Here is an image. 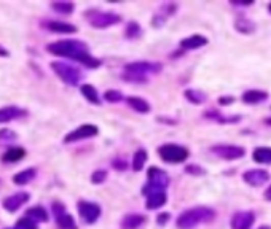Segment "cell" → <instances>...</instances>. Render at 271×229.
Returning <instances> with one entry per match:
<instances>
[{"instance_id": "1", "label": "cell", "mask_w": 271, "mask_h": 229, "mask_svg": "<svg viewBox=\"0 0 271 229\" xmlns=\"http://www.w3.org/2000/svg\"><path fill=\"white\" fill-rule=\"evenodd\" d=\"M51 54L54 56H61V57H69L78 61L81 64H85L89 69H96L101 66V61L96 57H93L88 51V46L85 43H81L78 40H61V42H54L46 46Z\"/></svg>"}, {"instance_id": "2", "label": "cell", "mask_w": 271, "mask_h": 229, "mask_svg": "<svg viewBox=\"0 0 271 229\" xmlns=\"http://www.w3.org/2000/svg\"><path fill=\"white\" fill-rule=\"evenodd\" d=\"M216 216V212L209 207H195L184 212L177 218V227L179 229H193L199 223L212 221Z\"/></svg>"}, {"instance_id": "3", "label": "cell", "mask_w": 271, "mask_h": 229, "mask_svg": "<svg viewBox=\"0 0 271 229\" xmlns=\"http://www.w3.org/2000/svg\"><path fill=\"white\" fill-rule=\"evenodd\" d=\"M147 177H148V182L142 189V194H145V196L152 194V192H155V191H164L166 186L169 185L168 174L164 171H161V169H158V167L148 169Z\"/></svg>"}, {"instance_id": "4", "label": "cell", "mask_w": 271, "mask_h": 229, "mask_svg": "<svg viewBox=\"0 0 271 229\" xmlns=\"http://www.w3.org/2000/svg\"><path fill=\"white\" fill-rule=\"evenodd\" d=\"M51 69L57 77H59L64 83L70 84V86H75V84H78L81 80V72L70 64L56 61V62H51Z\"/></svg>"}, {"instance_id": "5", "label": "cell", "mask_w": 271, "mask_h": 229, "mask_svg": "<svg viewBox=\"0 0 271 229\" xmlns=\"http://www.w3.org/2000/svg\"><path fill=\"white\" fill-rule=\"evenodd\" d=\"M86 18H88L91 26L96 29L109 27V26H113V24L122 21V18L118 15L110 13V11H88Z\"/></svg>"}, {"instance_id": "6", "label": "cell", "mask_w": 271, "mask_h": 229, "mask_svg": "<svg viewBox=\"0 0 271 229\" xmlns=\"http://www.w3.org/2000/svg\"><path fill=\"white\" fill-rule=\"evenodd\" d=\"M158 153L160 158L166 162H182L188 158V150L180 145H174V143H166V145L160 147Z\"/></svg>"}, {"instance_id": "7", "label": "cell", "mask_w": 271, "mask_h": 229, "mask_svg": "<svg viewBox=\"0 0 271 229\" xmlns=\"http://www.w3.org/2000/svg\"><path fill=\"white\" fill-rule=\"evenodd\" d=\"M94 136H98V127L94 124H83V126L77 127L75 130H72L70 134H67L64 137V143H74V142L85 140V139H89Z\"/></svg>"}, {"instance_id": "8", "label": "cell", "mask_w": 271, "mask_h": 229, "mask_svg": "<svg viewBox=\"0 0 271 229\" xmlns=\"http://www.w3.org/2000/svg\"><path fill=\"white\" fill-rule=\"evenodd\" d=\"M78 213H80L81 218H83L85 223L91 224L101 216V207L94 202L81 201V202H78Z\"/></svg>"}, {"instance_id": "9", "label": "cell", "mask_w": 271, "mask_h": 229, "mask_svg": "<svg viewBox=\"0 0 271 229\" xmlns=\"http://www.w3.org/2000/svg\"><path fill=\"white\" fill-rule=\"evenodd\" d=\"M214 151L219 158H223V159H228V161H234V159H239L246 154L244 148L241 147H234V145H214L210 148Z\"/></svg>"}, {"instance_id": "10", "label": "cell", "mask_w": 271, "mask_h": 229, "mask_svg": "<svg viewBox=\"0 0 271 229\" xmlns=\"http://www.w3.org/2000/svg\"><path fill=\"white\" fill-rule=\"evenodd\" d=\"M53 212L56 216V223L59 224L61 229H77L75 220L69 213H66V209L63 204H59V202L53 204Z\"/></svg>"}, {"instance_id": "11", "label": "cell", "mask_w": 271, "mask_h": 229, "mask_svg": "<svg viewBox=\"0 0 271 229\" xmlns=\"http://www.w3.org/2000/svg\"><path fill=\"white\" fill-rule=\"evenodd\" d=\"M160 70H161V66L153 64V62H133L125 67V72H131V74H137L142 77H145L147 74H157Z\"/></svg>"}, {"instance_id": "12", "label": "cell", "mask_w": 271, "mask_h": 229, "mask_svg": "<svg viewBox=\"0 0 271 229\" xmlns=\"http://www.w3.org/2000/svg\"><path fill=\"white\" fill-rule=\"evenodd\" d=\"M243 178H244V182L249 183L251 186H262L269 180V175L266 171H262V169H252V171H247L243 175Z\"/></svg>"}, {"instance_id": "13", "label": "cell", "mask_w": 271, "mask_h": 229, "mask_svg": "<svg viewBox=\"0 0 271 229\" xmlns=\"http://www.w3.org/2000/svg\"><path fill=\"white\" fill-rule=\"evenodd\" d=\"M255 221V216L252 212H238L231 218L233 229H251Z\"/></svg>"}, {"instance_id": "14", "label": "cell", "mask_w": 271, "mask_h": 229, "mask_svg": "<svg viewBox=\"0 0 271 229\" xmlns=\"http://www.w3.org/2000/svg\"><path fill=\"white\" fill-rule=\"evenodd\" d=\"M29 201V194L27 192H16L13 196H8L5 201H4V209L10 213L16 212L18 209H21L22 204H26Z\"/></svg>"}, {"instance_id": "15", "label": "cell", "mask_w": 271, "mask_h": 229, "mask_svg": "<svg viewBox=\"0 0 271 229\" xmlns=\"http://www.w3.org/2000/svg\"><path fill=\"white\" fill-rule=\"evenodd\" d=\"M27 112L22 110L19 107H4L0 108V123H10L13 119H18L21 116H24Z\"/></svg>"}, {"instance_id": "16", "label": "cell", "mask_w": 271, "mask_h": 229, "mask_svg": "<svg viewBox=\"0 0 271 229\" xmlns=\"http://www.w3.org/2000/svg\"><path fill=\"white\" fill-rule=\"evenodd\" d=\"M46 29L56 34H75L77 32V27L74 24L61 22V21H48L46 22Z\"/></svg>"}, {"instance_id": "17", "label": "cell", "mask_w": 271, "mask_h": 229, "mask_svg": "<svg viewBox=\"0 0 271 229\" xmlns=\"http://www.w3.org/2000/svg\"><path fill=\"white\" fill-rule=\"evenodd\" d=\"M166 204V191H155L147 196V209L155 210Z\"/></svg>"}, {"instance_id": "18", "label": "cell", "mask_w": 271, "mask_h": 229, "mask_svg": "<svg viewBox=\"0 0 271 229\" xmlns=\"http://www.w3.org/2000/svg\"><path fill=\"white\" fill-rule=\"evenodd\" d=\"M207 43V39L203 35H190L180 42V46L184 50H195V48H201Z\"/></svg>"}, {"instance_id": "19", "label": "cell", "mask_w": 271, "mask_h": 229, "mask_svg": "<svg viewBox=\"0 0 271 229\" xmlns=\"http://www.w3.org/2000/svg\"><path fill=\"white\" fill-rule=\"evenodd\" d=\"M266 97H268V94L260 89H249L243 94V101L246 104H260L266 101Z\"/></svg>"}, {"instance_id": "20", "label": "cell", "mask_w": 271, "mask_h": 229, "mask_svg": "<svg viewBox=\"0 0 271 229\" xmlns=\"http://www.w3.org/2000/svg\"><path fill=\"white\" fill-rule=\"evenodd\" d=\"M144 216L142 215H137V213H134V215H128V216H125L123 218V221H122V227L123 229H137L140 224L144 223Z\"/></svg>"}, {"instance_id": "21", "label": "cell", "mask_w": 271, "mask_h": 229, "mask_svg": "<svg viewBox=\"0 0 271 229\" xmlns=\"http://www.w3.org/2000/svg\"><path fill=\"white\" fill-rule=\"evenodd\" d=\"M24 156H26L24 148L15 147V148H10V150L4 154L2 161H4V162H18V161H21L22 158H24Z\"/></svg>"}, {"instance_id": "22", "label": "cell", "mask_w": 271, "mask_h": 229, "mask_svg": "<svg viewBox=\"0 0 271 229\" xmlns=\"http://www.w3.org/2000/svg\"><path fill=\"white\" fill-rule=\"evenodd\" d=\"M26 216H29V218H32L34 221L37 223H45L48 221V213H46V210L43 207H31L27 212H26Z\"/></svg>"}, {"instance_id": "23", "label": "cell", "mask_w": 271, "mask_h": 229, "mask_svg": "<svg viewBox=\"0 0 271 229\" xmlns=\"http://www.w3.org/2000/svg\"><path fill=\"white\" fill-rule=\"evenodd\" d=\"M35 177V171L34 169H26V171H22V172H18L15 177H13V183L15 185H27L29 182H32Z\"/></svg>"}, {"instance_id": "24", "label": "cell", "mask_w": 271, "mask_h": 229, "mask_svg": "<svg viewBox=\"0 0 271 229\" xmlns=\"http://www.w3.org/2000/svg\"><path fill=\"white\" fill-rule=\"evenodd\" d=\"M254 161L260 164H271V148L260 147L254 150Z\"/></svg>"}, {"instance_id": "25", "label": "cell", "mask_w": 271, "mask_h": 229, "mask_svg": "<svg viewBox=\"0 0 271 229\" xmlns=\"http://www.w3.org/2000/svg\"><path fill=\"white\" fill-rule=\"evenodd\" d=\"M80 91H81V94L85 95V99H86L88 102H91V104H94V105H99V104H101V102H99L98 91L94 89L91 84H83V86L80 88Z\"/></svg>"}, {"instance_id": "26", "label": "cell", "mask_w": 271, "mask_h": 229, "mask_svg": "<svg viewBox=\"0 0 271 229\" xmlns=\"http://www.w3.org/2000/svg\"><path fill=\"white\" fill-rule=\"evenodd\" d=\"M128 105L131 108H134V110L139 112V113L150 112V105L144 99H140V97H128Z\"/></svg>"}, {"instance_id": "27", "label": "cell", "mask_w": 271, "mask_h": 229, "mask_svg": "<svg viewBox=\"0 0 271 229\" xmlns=\"http://www.w3.org/2000/svg\"><path fill=\"white\" fill-rule=\"evenodd\" d=\"M145 161H147V153H145V150H137V151L134 153V159H133V169H134L136 172L142 171V167H144Z\"/></svg>"}, {"instance_id": "28", "label": "cell", "mask_w": 271, "mask_h": 229, "mask_svg": "<svg viewBox=\"0 0 271 229\" xmlns=\"http://www.w3.org/2000/svg\"><path fill=\"white\" fill-rule=\"evenodd\" d=\"M234 27L243 34H251L255 30V24L249 19H238L236 22H234Z\"/></svg>"}, {"instance_id": "29", "label": "cell", "mask_w": 271, "mask_h": 229, "mask_svg": "<svg viewBox=\"0 0 271 229\" xmlns=\"http://www.w3.org/2000/svg\"><path fill=\"white\" fill-rule=\"evenodd\" d=\"M185 97L190 101L192 104H196V105L203 104V102L206 101V95H204L203 92L196 91V89H187V91H185Z\"/></svg>"}, {"instance_id": "30", "label": "cell", "mask_w": 271, "mask_h": 229, "mask_svg": "<svg viewBox=\"0 0 271 229\" xmlns=\"http://www.w3.org/2000/svg\"><path fill=\"white\" fill-rule=\"evenodd\" d=\"M51 8L54 11H57V13H61V15H70L74 11L75 5L69 4V2H56V4H51Z\"/></svg>"}, {"instance_id": "31", "label": "cell", "mask_w": 271, "mask_h": 229, "mask_svg": "<svg viewBox=\"0 0 271 229\" xmlns=\"http://www.w3.org/2000/svg\"><path fill=\"white\" fill-rule=\"evenodd\" d=\"M15 229H39V227H37V221H34L29 216H24V218L16 221Z\"/></svg>"}, {"instance_id": "32", "label": "cell", "mask_w": 271, "mask_h": 229, "mask_svg": "<svg viewBox=\"0 0 271 229\" xmlns=\"http://www.w3.org/2000/svg\"><path fill=\"white\" fill-rule=\"evenodd\" d=\"M104 99L107 102H120L123 99V95H122V92H118L116 89H110V91H107L104 94Z\"/></svg>"}, {"instance_id": "33", "label": "cell", "mask_w": 271, "mask_h": 229, "mask_svg": "<svg viewBox=\"0 0 271 229\" xmlns=\"http://www.w3.org/2000/svg\"><path fill=\"white\" fill-rule=\"evenodd\" d=\"M18 136L10 129H2L0 130V142H15Z\"/></svg>"}, {"instance_id": "34", "label": "cell", "mask_w": 271, "mask_h": 229, "mask_svg": "<svg viewBox=\"0 0 271 229\" xmlns=\"http://www.w3.org/2000/svg\"><path fill=\"white\" fill-rule=\"evenodd\" d=\"M140 34V29L136 22H129L128 24V27H126V37L128 39H136L137 35Z\"/></svg>"}, {"instance_id": "35", "label": "cell", "mask_w": 271, "mask_h": 229, "mask_svg": "<svg viewBox=\"0 0 271 229\" xmlns=\"http://www.w3.org/2000/svg\"><path fill=\"white\" fill-rule=\"evenodd\" d=\"M123 78H125L126 81H134V83H144V81H147L145 77L137 75V74H131V72H125Z\"/></svg>"}, {"instance_id": "36", "label": "cell", "mask_w": 271, "mask_h": 229, "mask_svg": "<svg viewBox=\"0 0 271 229\" xmlns=\"http://www.w3.org/2000/svg\"><path fill=\"white\" fill-rule=\"evenodd\" d=\"M105 178H107V172H105V171H96V172L91 175V182L96 183V185H99V183L104 182Z\"/></svg>"}, {"instance_id": "37", "label": "cell", "mask_w": 271, "mask_h": 229, "mask_svg": "<svg viewBox=\"0 0 271 229\" xmlns=\"http://www.w3.org/2000/svg\"><path fill=\"white\" fill-rule=\"evenodd\" d=\"M185 171L188 174H193V175H199V174H203V169L201 167H198L196 164H192V166H187Z\"/></svg>"}, {"instance_id": "38", "label": "cell", "mask_w": 271, "mask_h": 229, "mask_svg": "<svg viewBox=\"0 0 271 229\" xmlns=\"http://www.w3.org/2000/svg\"><path fill=\"white\" fill-rule=\"evenodd\" d=\"M233 102H234V97H220L219 99L220 105H228V104H233Z\"/></svg>"}, {"instance_id": "39", "label": "cell", "mask_w": 271, "mask_h": 229, "mask_svg": "<svg viewBox=\"0 0 271 229\" xmlns=\"http://www.w3.org/2000/svg\"><path fill=\"white\" fill-rule=\"evenodd\" d=\"M166 221H169V213H161V215L158 216V223H160V224H164Z\"/></svg>"}, {"instance_id": "40", "label": "cell", "mask_w": 271, "mask_h": 229, "mask_svg": "<svg viewBox=\"0 0 271 229\" xmlns=\"http://www.w3.org/2000/svg\"><path fill=\"white\" fill-rule=\"evenodd\" d=\"M113 167L118 169V171H125V169H126V162H123V161H113Z\"/></svg>"}, {"instance_id": "41", "label": "cell", "mask_w": 271, "mask_h": 229, "mask_svg": "<svg viewBox=\"0 0 271 229\" xmlns=\"http://www.w3.org/2000/svg\"><path fill=\"white\" fill-rule=\"evenodd\" d=\"M8 54H10V53L5 50V48H4V46H0V57H7Z\"/></svg>"}, {"instance_id": "42", "label": "cell", "mask_w": 271, "mask_h": 229, "mask_svg": "<svg viewBox=\"0 0 271 229\" xmlns=\"http://www.w3.org/2000/svg\"><path fill=\"white\" fill-rule=\"evenodd\" d=\"M265 199H268V201H271V186L265 191Z\"/></svg>"}, {"instance_id": "43", "label": "cell", "mask_w": 271, "mask_h": 229, "mask_svg": "<svg viewBox=\"0 0 271 229\" xmlns=\"http://www.w3.org/2000/svg\"><path fill=\"white\" fill-rule=\"evenodd\" d=\"M265 123H266V124H269V126H271V118H266V119H265Z\"/></svg>"}, {"instance_id": "44", "label": "cell", "mask_w": 271, "mask_h": 229, "mask_svg": "<svg viewBox=\"0 0 271 229\" xmlns=\"http://www.w3.org/2000/svg\"><path fill=\"white\" fill-rule=\"evenodd\" d=\"M258 229H271V227H269V226H260Z\"/></svg>"}, {"instance_id": "45", "label": "cell", "mask_w": 271, "mask_h": 229, "mask_svg": "<svg viewBox=\"0 0 271 229\" xmlns=\"http://www.w3.org/2000/svg\"><path fill=\"white\" fill-rule=\"evenodd\" d=\"M268 10H269V11H271V4H269V5H268Z\"/></svg>"}, {"instance_id": "46", "label": "cell", "mask_w": 271, "mask_h": 229, "mask_svg": "<svg viewBox=\"0 0 271 229\" xmlns=\"http://www.w3.org/2000/svg\"><path fill=\"white\" fill-rule=\"evenodd\" d=\"M7 229H11V227H7ZM13 229H15V227H13Z\"/></svg>"}]
</instances>
